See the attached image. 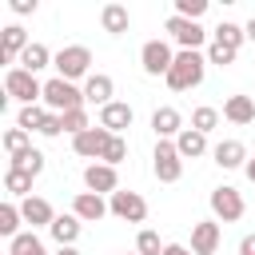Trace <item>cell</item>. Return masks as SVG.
Instances as JSON below:
<instances>
[{
    "instance_id": "484cf974",
    "label": "cell",
    "mask_w": 255,
    "mask_h": 255,
    "mask_svg": "<svg viewBox=\"0 0 255 255\" xmlns=\"http://www.w3.org/2000/svg\"><path fill=\"white\" fill-rule=\"evenodd\" d=\"M8 255H48V251H44V243H40L36 231H20V235L8 243Z\"/></svg>"
},
{
    "instance_id": "7c38bea8",
    "label": "cell",
    "mask_w": 255,
    "mask_h": 255,
    "mask_svg": "<svg viewBox=\"0 0 255 255\" xmlns=\"http://www.w3.org/2000/svg\"><path fill=\"white\" fill-rule=\"evenodd\" d=\"M84 183H88V191H96V195H116L120 191V179H116V167H108V163H92V167H84Z\"/></svg>"
},
{
    "instance_id": "cb8c5ba5",
    "label": "cell",
    "mask_w": 255,
    "mask_h": 255,
    "mask_svg": "<svg viewBox=\"0 0 255 255\" xmlns=\"http://www.w3.org/2000/svg\"><path fill=\"white\" fill-rule=\"evenodd\" d=\"M48 108H40V104H28V108H20V116H16V128H24V131H44V124H48Z\"/></svg>"
},
{
    "instance_id": "8992f818",
    "label": "cell",
    "mask_w": 255,
    "mask_h": 255,
    "mask_svg": "<svg viewBox=\"0 0 255 255\" xmlns=\"http://www.w3.org/2000/svg\"><path fill=\"white\" fill-rule=\"evenodd\" d=\"M139 64H143L147 76H167L171 64H175V52H171L163 40H147V44L139 48Z\"/></svg>"
},
{
    "instance_id": "d6986e66",
    "label": "cell",
    "mask_w": 255,
    "mask_h": 255,
    "mask_svg": "<svg viewBox=\"0 0 255 255\" xmlns=\"http://www.w3.org/2000/svg\"><path fill=\"white\" fill-rule=\"evenodd\" d=\"M175 151H179L183 159H199V155L207 151V135L195 131V128H183V131L175 135Z\"/></svg>"
},
{
    "instance_id": "4dcf8cb0",
    "label": "cell",
    "mask_w": 255,
    "mask_h": 255,
    "mask_svg": "<svg viewBox=\"0 0 255 255\" xmlns=\"http://www.w3.org/2000/svg\"><path fill=\"white\" fill-rule=\"evenodd\" d=\"M124 159H128V143H124V135H112L108 147H104V155H100V163L116 167V163H124Z\"/></svg>"
},
{
    "instance_id": "f1b7e54d",
    "label": "cell",
    "mask_w": 255,
    "mask_h": 255,
    "mask_svg": "<svg viewBox=\"0 0 255 255\" xmlns=\"http://www.w3.org/2000/svg\"><path fill=\"white\" fill-rule=\"evenodd\" d=\"M32 179H36V175L8 167V171H4V191H8V195H24V199H28V191H32Z\"/></svg>"
},
{
    "instance_id": "277c9868",
    "label": "cell",
    "mask_w": 255,
    "mask_h": 255,
    "mask_svg": "<svg viewBox=\"0 0 255 255\" xmlns=\"http://www.w3.org/2000/svg\"><path fill=\"white\" fill-rule=\"evenodd\" d=\"M56 72H60V80H80V76H88V64H92V52L84 48V44H72V48H60L56 52Z\"/></svg>"
},
{
    "instance_id": "d4e9b609",
    "label": "cell",
    "mask_w": 255,
    "mask_h": 255,
    "mask_svg": "<svg viewBox=\"0 0 255 255\" xmlns=\"http://www.w3.org/2000/svg\"><path fill=\"white\" fill-rule=\"evenodd\" d=\"M52 60H56V56H52V52H48L44 44H28V48H24V56H20V64H24V72H32V76H36L40 68H48Z\"/></svg>"
},
{
    "instance_id": "ba28073f",
    "label": "cell",
    "mask_w": 255,
    "mask_h": 255,
    "mask_svg": "<svg viewBox=\"0 0 255 255\" xmlns=\"http://www.w3.org/2000/svg\"><path fill=\"white\" fill-rule=\"evenodd\" d=\"M211 211H215V219H223V223H235L239 215H243V195L235 191V187H215L211 191Z\"/></svg>"
},
{
    "instance_id": "6da1fadb",
    "label": "cell",
    "mask_w": 255,
    "mask_h": 255,
    "mask_svg": "<svg viewBox=\"0 0 255 255\" xmlns=\"http://www.w3.org/2000/svg\"><path fill=\"white\" fill-rule=\"evenodd\" d=\"M203 68H207V56H199V52H175V64H171V72L163 80H167L171 92H191V88L203 84Z\"/></svg>"
},
{
    "instance_id": "2e32d148",
    "label": "cell",
    "mask_w": 255,
    "mask_h": 255,
    "mask_svg": "<svg viewBox=\"0 0 255 255\" xmlns=\"http://www.w3.org/2000/svg\"><path fill=\"white\" fill-rule=\"evenodd\" d=\"M28 44H32V40H28V32H24L20 24H8V28H4V44H0V60H4V64L20 60Z\"/></svg>"
},
{
    "instance_id": "e0dca14e",
    "label": "cell",
    "mask_w": 255,
    "mask_h": 255,
    "mask_svg": "<svg viewBox=\"0 0 255 255\" xmlns=\"http://www.w3.org/2000/svg\"><path fill=\"white\" fill-rule=\"evenodd\" d=\"M151 131H155L159 139H171V135L183 131V116H179L175 108H155V112H151Z\"/></svg>"
},
{
    "instance_id": "ab89813d",
    "label": "cell",
    "mask_w": 255,
    "mask_h": 255,
    "mask_svg": "<svg viewBox=\"0 0 255 255\" xmlns=\"http://www.w3.org/2000/svg\"><path fill=\"white\" fill-rule=\"evenodd\" d=\"M239 255H255V231H251V235H243V243H239Z\"/></svg>"
},
{
    "instance_id": "f6af8a7d",
    "label": "cell",
    "mask_w": 255,
    "mask_h": 255,
    "mask_svg": "<svg viewBox=\"0 0 255 255\" xmlns=\"http://www.w3.org/2000/svg\"><path fill=\"white\" fill-rule=\"evenodd\" d=\"M124 255H139V251H124Z\"/></svg>"
},
{
    "instance_id": "9c48e42d",
    "label": "cell",
    "mask_w": 255,
    "mask_h": 255,
    "mask_svg": "<svg viewBox=\"0 0 255 255\" xmlns=\"http://www.w3.org/2000/svg\"><path fill=\"white\" fill-rule=\"evenodd\" d=\"M108 207H112V215H120V219H128V223H143V219H147V203H143L139 191H116Z\"/></svg>"
},
{
    "instance_id": "7402d4cb",
    "label": "cell",
    "mask_w": 255,
    "mask_h": 255,
    "mask_svg": "<svg viewBox=\"0 0 255 255\" xmlns=\"http://www.w3.org/2000/svg\"><path fill=\"white\" fill-rule=\"evenodd\" d=\"M48 231H52V239H56L60 247H72V243L80 239V219H76V215H56V223H52Z\"/></svg>"
},
{
    "instance_id": "44dd1931",
    "label": "cell",
    "mask_w": 255,
    "mask_h": 255,
    "mask_svg": "<svg viewBox=\"0 0 255 255\" xmlns=\"http://www.w3.org/2000/svg\"><path fill=\"white\" fill-rule=\"evenodd\" d=\"M223 116H227L231 124H255V100H251V96H227Z\"/></svg>"
},
{
    "instance_id": "d590c367",
    "label": "cell",
    "mask_w": 255,
    "mask_h": 255,
    "mask_svg": "<svg viewBox=\"0 0 255 255\" xmlns=\"http://www.w3.org/2000/svg\"><path fill=\"white\" fill-rule=\"evenodd\" d=\"M92 124H88V112L84 108H76V112H64V131H72V135H80V131H88Z\"/></svg>"
},
{
    "instance_id": "f546056e",
    "label": "cell",
    "mask_w": 255,
    "mask_h": 255,
    "mask_svg": "<svg viewBox=\"0 0 255 255\" xmlns=\"http://www.w3.org/2000/svg\"><path fill=\"white\" fill-rule=\"evenodd\" d=\"M20 219H24V215H20V207H16V203H4V207H0V235L16 239V235H20V231H16V227H20Z\"/></svg>"
},
{
    "instance_id": "5bb4252c",
    "label": "cell",
    "mask_w": 255,
    "mask_h": 255,
    "mask_svg": "<svg viewBox=\"0 0 255 255\" xmlns=\"http://www.w3.org/2000/svg\"><path fill=\"white\" fill-rule=\"evenodd\" d=\"M131 120H135V112L128 104H120V100H112L108 108H100V128H108L112 135H120L124 128H131Z\"/></svg>"
},
{
    "instance_id": "30bf717a",
    "label": "cell",
    "mask_w": 255,
    "mask_h": 255,
    "mask_svg": "<svg viewBox=\"0 0 255 255\" xmlns=\"http://www.w3.org/2000/svg\"><path fill=\"white\" fill-rule=\"evenodd\" d=\"M108 211H112V207H108L104 195H96V191H80V195L72 199V215H76L80 223H100Z\"/></svg>"
},
{
    "instance_id": "4316f807",
    "label": "cell",
    "mask_w": 255,
    "mask_h": 255,
    "mask_svg": "<svg viewBox=\"0 0 255 255\" xmlns=\"http://www.w3.org/2000/svg\"><path fill=\"white\" fill-rule=\"evenodd\" d=\"M8 167H16V171H28V175H40V171H44V151L28 147V151L12 155V159H8Z\"/></svg>"
},
{
    "instance_id": "ee69618b",
    "label": "cell",
    "mask_w": 255,
    "mask_h": 255,
    "mask_svg": "<svg viewBox=\"0 0 255 255\" xmlns=\"http://www.w3.org/2000/svg\"><path fill=\"white\" fill-rule=\"evenodd\" d=\"M56 255H80V251H76V247H60Z\"/></svg>"
},
{
    "instance_id": "9a60e30c",
    "label": "cell",
    "mask_w": 255,
    "mask_h": 255,
    "mask_svg": "<svg viewBox=\"0 0 255 255\" xmlns=\"http://www.w3.org/2000/svg\"><path fill=\"white\" fill-rule=\"evenodd\" d=\"M20 215H24V223H32V227H52V223H56L52 203L40 199V195H28V199L20 203Z\"/></svg>"
},
{
    "instance_id": "ffe728a7",
    "label": "cell",
    "mask_w": 255,
    "mask_h": 255,
    "mask_svg": "<svg viewBox=\"0 0 255 255\" xmlns=\"http://www.w3.org/2000/svg\"><path fill=\"white\" fill-rule=\"evenodd\" d=\"M215 163L219 167H247V147L239 143V139H223V143H215Z\"/></svg>"
},
{
    "instance_id": "d6a6232c",
    "label": "cell",
    "mask_w": 255,
    "mask_h": 255,
    "mask_svg": "<svg viewBox=\"0 0 255 255\" xmlns=\"http://www.w3.org/2000/svg\"><path fill=\"white\" fill-rule=\"evenodd\" d=\"M28 147H32V143H28V131H24V128H8V131H4V151H8V155H20V151H28Z\"/></svg>"
},
{
    "instance_id": "8d00e7d4",
    "label": "cell",
    "mask_w": 255,
    "mask_h": 255,
    "mask_svg": "<svg viewBox=\"0 0 255 255\" xmlns=\"http://www.w3.org/2000/svg\"><path fill=\"white\" fill-rule=\"evenodd\" d=\"M235 48H223V44H211L207 48V64H219V68H227V64H235Z\"/></svg>"
},
{
    "instance_id": "60d3db41",
    "label": "cell",
    "mask_w": 255,
    "mask_h": 255,
    "mask_svg": "<svg viewBox=\"0 0 255 255\" xmlns=\"http://www.w3.org/2000/svg\"><path fill=\"white\" fill-rule=\"evenodd\" d=\"M163 255H195V251H191V247H183V243H167V247H163Z\"/></svg>"
},
{
    "instance_id": "b9f144b4",
    "label": "cell",
    "mask_w": 255,
    "mask_h": 255,
    "mask_svg": "<svg viewBox=\"0 0 255 255\" xmlns=\"http://www.w3.org/2000/svg\"><path fill=\"white\" fill-rule=\"evenodd\" d=\"M243 32H247V40H255V16L247 20V28H243Z\"/></svg>"
},
{
    "instance_id": "7bdbcfd3",
    "label": "cell",
    "mask_w": 255,
    "mask_h": 255,
    "mask_svg": "<svg viewBox=\"0 0 255 255\" xmlns=\"http://www.w3.org/2000/svg\"><path fill=\"white\" fill-rule=\"evenodd\" d=\"M243 171H247V179L255 183V159H247V167H243Z\"/></svg>"
},
{
    "instance_id": "7a4b0ae2",
    "label": "cell",
    "mask_w": 255,
    "mask_h": 255,
    "mask_svg": "<svg viewBox=\"0 0 255 255\" xmlns=\"http://www.w3.org/2000/svg\"><path fill=\"white\" fill-rule=\"evenodd\" d=\"M44 104H48V112H56V116H64V112H76V108H84L88 100H84V92L76 88V84H68V80H48L44 84Z\"/></svg>"
},
{
    "instance_id": "1f68e13d",
    "label": "cell",
    "mask_w": 255,
    "mask_h": 255,
    "mask_svg": "<svg viewBox=\"0 0 255 255\" xmlns=\"http://www.w3.org/2000/svg\"><path fill=\"white\" fill-rule=\"evenodd\" d=\"M215 124H219V112H215V108H207V104H203V108H195V112H191V128H195V131H203V135H207Z\"/></svg>"
},
{
    "instance_id": "52a82bcc",
    "label": "cell",
    "mask_w": 255,
    "mask_h": 255,
    "mask_svg": "<svg viewBox=\"0 0 255 255\" xmlns=\"http://www.w3.org/2000/svg\"><path fill=\"white\" fill-rule=\"evenodd\" d=\"M167 32L183 52H199V44L207 40V32L199 28V20H183V16H167Z\"/></svg>"
},
{
    "instance_id": "83f0119b",
    "label": "cell",
    "mask_w": 255,
    "mask_h": 255,
    "mask_svg": "<svg viewBox=\"0 0 255 255\" xmlns=\"http://www.w3.org/2000/svg\"><path fill=\"white\" fill-rule=\"evenodd\" d=\"M211 36H215V44H223V48H235V52H239V44L247 40V32H243L239 24H231V20H223V24H219Z\"/></svg>"
},
{
    "instance_id": "3957f363",
    "label": "cell",
    "mask_w": 255,
    "mask_h": 255,
    "mask_svg": "<svg viewBox=\"0 0 255 255\" xmlns=\"http://www.w3.org/2000/svg\"><path fill=\"white\" fill-rule=\"evenodd\" d=\"M4 92H8V100H20L24 108L36 104V100H44V84H40L32 72H24V68H8V76H4Z\"/></svg>"
},
{
    "instance_id": "ac0fdd59",
    "label": "cell",
    "mask_w": 255,
    "mask_h": 255,
    "mask_svg": "<svg viewBox=\"0 0 255 255\" xmlns=\"http://www.w3.org/2000/svg\"><path fill=\"white\" fill-rule=\"evenodd\" d=\"M112 92H116V84H112V76H104V72L88 76V84H84V100H88V104H100V108L112 104Z\"/></svg>"
},
{
    "instance_id": "e575fe53",
    "label": "cell",
    "mask_w": 255,
    "mask_h": 255,
    "mask_svg": "<svg viewBox=\"0 0 255 255\" xmlns=\"http://www.w3.org/2000/svg\"><path fill=\"white\" fill-rule=\"evenodd\" d=\"M207 12V0H175V16H183V20H199Z\"/></svg>"
},
{
    "instance_id": "74e56055",
    "label": "cell",
    "mask_w": 255,
    "mask_h": 255,
    "mask_svg": "<svg viewBox=\"0 0 255 255\" xmlns=\"http://www.w3.org/2000/svg\"><path fill=\"white\" fill-rule=\"evenodd\" d=\"M60 131H64V116H56V112H52V116H48V124H44V131H40V135H60Z\"/></svg>"
},
{
    "instance_id": "836d02e7",
    "label": "cell",
    "mask_w": 255,
    "mask_h": 255,
    "mask_svg": "<svg viewBox=\"0 0 255 255\" xmlns=\"http://www.w3.org/2000/svg\"><path fill=\"white\" fill-rule=\"evenodd\" d=\"M163 247H167V243H159L155 231H139V235H135V251H139V255H163Z\"/></svg>"
},
{
    "instance_id": "f35d334b",
    "label": "cell",
    "mask_w": 255,
    "mask_h": 255,
    "mask_svg": "<svg viewBox=\"0 0 255 255\" xmlns=\"http://www.w3.org/2000/svg\"><path fill=\"white\" fill-rule=\"evenodd\" d=\"M12 12L28 16V12H36V0H12Z\"/></svg>"
},
{
    "instance_id": "4fadbf2b",
    "label": "cell",
    "mask_w": 255,
    "mask_h": 255,
    "mask_svg": "<svg viewBox=\"0 0 255 255\" xmlns=\"http://www.w3.org/2000/svg\"><path fill=\"white\" fill-rule=\"evenodd\" d=\"M191 251L195 255H215L219 251V223L215 219H199L191 227Z\"/></svg>"
},
{
    "instance_id": "5b68a950",
    "label": "cell",
    "mask_w": 255,
    "mask_h": 255,
    "mask_svg": "<svg viewBox=\"0 0 255 255\" xmlns=\"http://www.w3.org/2000/svg\"><path fill=\"white\" fill-rule=\"evenodd\" d=\"M151 159H155V179H159V183H175V179L183 175V155L175 151L171 139H159Z\"/></svg>"
},
{
    "instance_id": "603a6c76",
    "label": "cell",
    "mask_w": 255,
    "mask_h": 255,
    "mask_svg": "<svg viewBox=\"0 0 255 255\" xmlns=\"http://www.w3.org/2000/svg\"><path fill=\"white\" fill-rule=\"evenodd\" d=\"M100 24H104V32H112V36H120V32H128V8L124 4H104V12H100Z\"/></svg>"
},
{
    "instance_id": "8fae6325",
    "label": "cell",
    "mask_w": 255,
    "mask_h": 255,
    "mask_svg": "<svg viewBox=\"0 0 255 255\" xmlns=\"http://www.w3.org/2000/svg\"><path fill=\"white\" fill-rule=\"evenodd\" d=\"M108 139H112V131H108V128H88V131L72 135V147H76V155L100 159V155H104V147H108Z\"/></svg>"
}]
</instances>
